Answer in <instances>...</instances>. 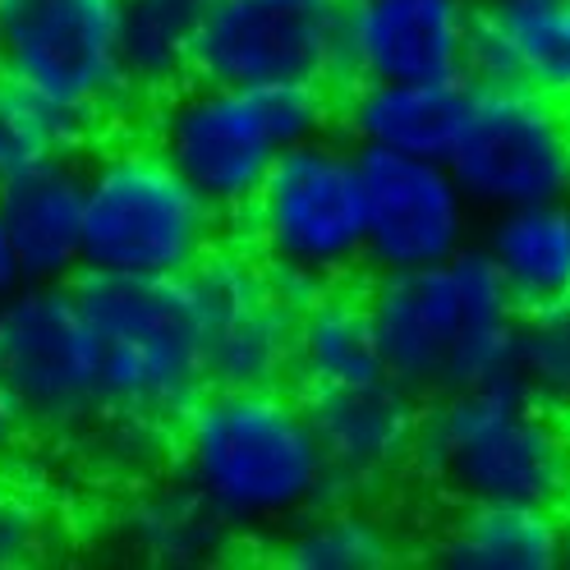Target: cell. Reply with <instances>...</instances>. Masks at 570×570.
I'll list each match as a JSON object with an SVG mask.
<instances>
[{
    "label": "cell",
    "instance_id": "6da1fadb",
    "mask_svg": "<svg viewBox=\"0 0 570 570\" xmlns=\"http://www.w3.org/2000/svg\"><path fill=\"white\" fill-rule=\"evenodd\" d=\"M170 451L180 483L226 529H281L336 497L291 386H207L175 423Z\"/></svg>",
    "mask_w": 570,
    "mask_h": 570
},
{
    "label": "cell",
    "instance_id": "7a4b0ae2",
    "mask_svg": "<svg viewBox=\"0 0 570 570\" xmlns=\"http://www.w3.org/2000/svg\"><path fill=\"white\" fill-rule=\"evenodd\" d=\"M364 299L386 377L414 401L511 373L520 313L483 248L465 244L428 267L373 272Z\"/></svg>",
    "mask_w": 570,
    "mask_h": 570
},
{
    "label": "cell",
    "instance_id": "3957f363",
    "mask_svg": "<svg viewBox=\"0 0 570 570\" xmlns=\"http://www.w3.org/2000/svg\"><path fill=\"white\" fill-rule=\"evenodd\" d=\"M410 465L455 507L511 502L570 520V414L515 373L423 401Z\"/></svg>",
    "mask_w": 570,
    "mask_h": 570
},
{
    "label": "cell",
    "instance_id": "277c9868",
    "mask_svg": "<svg viewBox=\"0 0 570 570\" xmlns=\"http://www.w3.org/2000/svg\"><path fill=\"white\" fill-rule=\"evenodd\" d=\"M69 285L97 345L101 414H120L170 438L180 414L212 386L189 276L79 272Z\"/></svg>",
    "mask_w": 570,
    "mask_h": 570
},
{
    "label": "cell",
    "instance_id": "5b68a950",
    "mask_svg": "<svg viewBox=\"0 0 570 570\" xmlns=\"http://www.w3.org/2000/svg\"><path fill=\"white\" fill-rule=\"evenodd\" d=\"M148 142L185 175V185L239 222L272 161L304 138L332 134L336 92L327 88H226L189 79L148 106Z\"/></svg>",
    "mask_w": 570,
    "mask_h": 570
},
{
    "label": "cell",
    "instance_id": "8992f818",
    "mask_svg": "<svg viewBox=\"0 0 570 570\" xmlns=\"http://www.w3.org/2000/svg\"><path fill=\"white\" fill-rule=\"evenodd\" d=\"M239 222V239L267 263L276 291L295 308L327 285L354 281V272H364L360 153L332 134L285 148Z\"/></svg>",
    "mask_w": 570,
    "mask_h": 570
},
{
    "label": "cell",
    "instance_id": "52a82bcc",
    "mask_svg": "<svg viewBox=\"0 0 570 570\" xmlns=\"http://www.w3.org/2000/svg\"><path fill=\"white\" fill-rule=\"evenodd\" d=\"M222 226L148 138L101 142L83 161V272L189 276Z\"/></svg>",
    "mask_w": 570,
    "mask_h": 570
},
{
    "label": "cell",
    "instance_id": "ba28073f",
    "mask_svg": "<svg viewBox=\"0 0 570 570\" xmlns=\"http://www.w3.org/2000/svg\"><path fill=\"white\" fill-rule=\"evenodd\" d=\"M120 0H0V75L88 142L129 111L120 83Z\"/></svg>",
    "mask_w": 570,
    "mask_h": 570
},
{
    "label": "cell",
    "instance_id": "9c48e42d",
    "mask_svg": "<svg viewBox=\"0 0 570 570\" xmlns=\"http://www.w3.org/2000/svg\"><path fill=\"white\" fill-rule=\"evenodd\" d=\"M194 79L226 88H345V0H207Z\"/></svg>",
    "mask_w": 570,
    "mask_h": 570
},
{
    "label": "cell",
    "instance_id": "30bf717a",
    "mask_svg": "<svg viewBox=\"0 0 570 570\" xmlns=\"http://www.w3.org/2000/svg\"><path fill=\"white\" fill-rule=\"evenodd\" d=\"M0 391L42 433H83L101 414L97 345L69 281H19L0 299Z\"/></svg>",
    "mask_w": 570,
    "mask_h": 570
},
{
    "label": "cell",
    "instance_id": "8fae6325",
    "mask_svg": "<svg viewBox=\"0 0 570 570\" xmlns=\"http://www.w3.org/2000/svg\"><path fill=\"white\" fill-rule=\"evenodd\" d=\"M446 166L470 203L497 212L570 198V111L539 92L474 83Z\"/></svg>",
    "mask_w": 570,
    "mask_h": 570
},
{
    "label": "cell",
    "instance_id": "7c38bea8",
    "mask_svg": "<svg viewBox=\"0 0 570 570\" xmlns=\"http://www.w3.org/2000/svg\"><path fill=\"white\" fill-rule=\"evenodd\" d=\"M189 285L203 313L212 386H291L299 308L276 291L267 263L244 239H217Z\"/></svg>",
    "mask_w": 570,
    "mask_h": 570
},
{
    "label": "cell",
    "instance_id": "4fadbf2b",
    "mask_svg": "<svg viewBox=\"0 0 570 570\" xmlns=\"http://www.w3.org/2000/svg\"><path fill=\"white\" fill-rule=\"evenodd\" d=\"M354 153L364 180V267L410 272L470 244V198L446 161L377 148Z\"/></svg>",
    "mask_w": 570,
    "mask_h": 570
},
{
    "label": "cell",
    "instance_id": "5bb4252c",
    "mask_svg": "<svg viewBox=\"0 0 570 570\" xmlns=\"http://www.w3.org/2000/svg\"><path fill=\"white\" fill-rule=\"evenodd\" d=\"M295 396L308 410L313 438L323 446L336 497L373 492L410 465L423 401H414L391 377L364 382V386L295 391Z\"/></svg>",
    "mask_w": 570,
    "mask_h": 570
},
{
    "label": "cell",
    "instance_id": "9a60e30c",
    "mask_svg": "<svg viewBox=\"0 0 570 570\" xmlns=\"http://www.w3.org/2000/svg\"><path fill=\"white\" fill-rule=\"evenodd\" d=\"M470 0H345V83L465 79Z\"/></svg>",
    "mask_w": 570,
    "mask_h": 570
},
{
    "label": "cell",
    "instance_id": "2e32d148",
    "mask_svg": "<svg viewBox=\"0 0 570 570\" xmlns=\"http://www.w3.org/2000/svg\"><path fill=\"white\" fill-rule=\"evenodd\" d=\"M465 79L570 106V0H474Z\"/></svg>",
    "mask_w": 570,
    "mask_h": 570
},
{
    "label": "cell",
    "instance_id": "e0dca14e",
    "mask_svg": "<svg viewBox=\"0 0 570 570\" xmlns=\"http://www.w3.org/2000/svg\"><path fill=\"white\" fill-rule=\"evenodd\" d=\"M470 79H360L336 92V125L350 148L446 161L470 116Z\"/></svg>",
    "mask_w": 570,
    "mask_h": 570
},
{
    "label": "cell",
    "instance_id": "ac0fdd59",
    "mask_svg": "<svg viewBox=\"0 0 570 570\" xmlns=\"http://www.w3.org/2000/svg\"><path fill=\"white\" fill-rule=\"evenodd\" d=\"M0 230L23 281H75L83 272V161L60 153L6 175Z\"/></svg>",
    "mask_w": 570,
    "mask_h": 570
},
{
    "label": "cell",
    "instance_id": "d6986e66",
    "mask_svg": "<svg viewBox=\"0 0 570 570\" xmlns=\"http://www.w3.org/2000/svg\"><path fill=\"white\" fill-rule=\"evenodd\" d=\"M483 254L520 317L570 308V198L507 207Z\"/></svg>",
    "mask_w": 570,
    "mask_h": 570
},
{
    "label": "cell",
    "instance_id": "ffe728a7",
    "mask_svg": "<svg viewBox=\"0 0 570 570\" xmlns=\"http://www.w3.org/2000/svg\"><path fill=\"white\" fill-rule=\"evenodd\" d=\"M386 364L377 350V332L368 317L364 285L341 281L313 295L295 317V391H332V386H364L382 382Z\"/></svg>",
    "mask_w": 570,
    "mask_h": 570
},
{
    "label": "cell",
    "instance_id": "44dd1931",
    "mask_svg": "<svg viewBox=\"0 0 570 570\" xmlns=\"http://www.w3.org/2000/svg\"><path fill=\"white\" fill-rule=\"evenodd\" d=\"M570 520L511 507V502H470L438 539V561L455 570H552L566 557Z\"/></svg>",
    "mask_w": 570,
    "mask_h": 570
},
{
    "label": "cell",
    "instance_id": "7402d4cb",
    "mask_svg": "<svg viewBox=\"0 0 570 570\" xmlns=\"http://www.w3.org/2000/svg\"><path fill=\"white\" fill-rule=\"evenodd\" d=\"M120 83L129 106H153L194 79V6L120 0Z\"/></svg>",
    "mask_w": 570,
    "mask_h": 570
},
{
    "label": "cell",
    "instance_id": "603a6c76",
    "mask_svg": "<svg viewBox=\"0 0 570 570\" xmlns=\"http://www.w3.org/2000/svg\"><path fill=\"white\" fill-rule=\"evenodd\" d=\"M116 529H120V543L153 566L212 561L230 533L185 483L134 492L116 515Z\"/></svg>",
    "mask_w": 570,
    "mask_h": 570
},
{
    "label": "cell",
    "instance_id": "cb8c5ba5",
    "mask_svg": "<svg viewBox=\"0 0 570 570\" xmlns=\"http://www.w3.org/2000/svg\"><path fill=\"white\" fill-rule=\"evenodd\" d=\"M276 552L295 570H382L401 561V539L386 520L354 507V497H332L299 515Z\"/></svg>",
    "mask_w": 570,
    "mask_h": 570
},
{
    "label": "cell",
    "instance_id": "d4e9b609",
    "mask_svg": "<svg viewBox=\"0 0 570 570\" xmlns=\"http://www.w3.org/2000/svg\"><path fill=\"white\" fill-rule=\"evenodd\" d=\"M79 138L69 134V125L47 111V106L32 97L23 83H14L10 75H0V180L14 170H28L47 157L75 153Z\"/></svg>",
    "mask_w": 570,
    "mask_h": 570
},
{
    "label": "cell",
    "instance_id": "484cf974",
    "mask_svg": "<svg viewBox=\"0 0 570 570\" xmlns=\"http://www.w3.org/2000/svg\"><path fill=\"white\" fill-rule=\"evenodd\" d=\"M511 373L543 405L570 414V308L520 317Z\"/></svg>",
    "mask_w": 570,
    "mask_h": 570
},
{
    "label": "cell",
    "instance_id": "4316f807",
    "mask_svg": "<svg viewBox=\"0 0 570 570\" xmlns=\"http://www.w3.org/2000/svg\"><path fill=\"white\" fill-rule=\"evenodd\" d=\"M42 552H47V511L0 465V570L32 566L42 561Z\"/></svg>",
    "mask_w": 570,
    "mask_h": 570
},
{
    "label": "cell",
    "instance_id": "83f0119b",
    "mask_svg": "<svg viewBox=\"0 0 570 570\" xmlns=\"http://www.w3.org/2000/svg\"><path fill=\"white\" fill-rule=\"evenodd\" d=\"M23 438H28V419L19 414V405L6 396V391H0V465H10L19 455Z\"/></svg>",
    "mask_w": 570,
    "mask_h": 570
},
{
    "label": "cell",
    "instance_id": "f1b7e54d",
    "mask_svg": "<svg viewBox=\"0 0 570 570\" xmlns=\"http://www.w3.org/2000/svg\"><path fill=\"white\" fill-rule=\"evenodd\" d=\"M19 267H14V254H10V244H6V230H0V299H6L14 285H19Z\"/></svg>",
    "mask_w": 570,
    "mask_h": 570
},
{
    "label": "cell",
    "instance_id": "f546056e",
    "mask_svg": "<svg viewBox=\"0 0 570 570\" xmlns=\"http://www.w3.org/2000/svg\"><path fill=\"white\" fill-rule=\"evenodd\" d=\"M185 6H194V10H198V6H207V0H185Z\"/></svg>",
    "mask_w": 570,
    "mask_h": 570
},
{
    "label": "cell",
    "instance_id": "4dcf8cb0",
    "mask_svg": "<svg viewBox=\"0 0 570 570\" xmlns=\"http://www.w3.org/2000/svg\"><path fill=\"white\" fill-rule=\"evenodd\" d=\"M566 111H570V106H566Z\"/></svg>",
    "mask_w": 570,
    "mask_h": 570
}]
</instances>
